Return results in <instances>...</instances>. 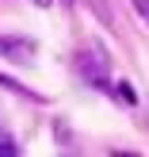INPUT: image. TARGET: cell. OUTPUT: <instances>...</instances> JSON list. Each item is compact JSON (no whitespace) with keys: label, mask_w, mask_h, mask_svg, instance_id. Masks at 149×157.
Returning <instances> with one entry per match:
<instances>
[{"label":"cell","mask_w":149,"mask_h":157,"mask_svg":"<svg viewBox=\"0 0 149 157\" xmlns=\"http://www.w3.org/2000/svg\"><path fill=\"white\" fill-rule=\"evenodd\" d=\"M0 54H8L15 61H31L35 58V42L31 38H0Z\"/></svg>","instance_id":"6da1fadb"},{"label":"cell","mask_w":149,"mask_h":157,"mask_svg":"<svg viewBox=\"0 0 149 157\" xmlns=\"http://www.w3.org/2000/svg\"><path fill=\"white\" fill-rule=\"evenodd\" d=\"M0 157H19V153H15L12 142H0Z\"/></svg>","instance_id":"3957f363"},{"label":"cell","mask_w":149,"mask_h":157,"mask_svg":"<svg viewBox=\"0 0 149 157\" xmlns=\"http://www.w3.org/2000/svg\"><path fill=\"white\" fill-rule=\"evenodd\" d=\"M35 4H38V8H50V4H54V0H35Z\"/></svg>","instance_id":"5b68a950"},{"label":"cell","mask_w":149,"mask_h":157,"mask_svg":"<svg viewBox=\"0 0 149 157\" xmlns=\"http://www.w3.org/2000/svg\"><path fill=\"white\" fill-rule=\"evenodd\" d=\"M115 96H122L126 104H138V96H134V88H130V84H119V88H115Z\"/></svg>","instance_id":"7a4b0ae2"},{"label":"cell","mask_w":149,"mask_h":157,"mask_svg":"<svg viewBox=\"0 0 149 157\" xmlns=\"http://www.w3.org/2000/svg\"><path fill=\"white\" fill-rule=\"evenodd\" d=\"M138 12H142L145 19H149V0H138Z\"/></svg>","instance_id":"277c9868"}]
</instances>
